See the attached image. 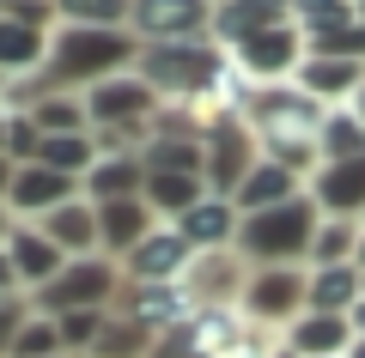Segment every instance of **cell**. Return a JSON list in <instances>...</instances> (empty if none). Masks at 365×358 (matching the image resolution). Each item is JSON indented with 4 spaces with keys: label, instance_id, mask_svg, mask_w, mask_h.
I'll return each instance as SVG.
<instances>
[{
    "label": "cell",
    "instance_id": "14",
    "mask_svg": "<svg viewBox=\"0 0 365 358\" xmlns=\"http://www.w3.org/2000/svg\"><path fill=\"white\" fill-rule=\"evenodd\" d=\"M292 85L311 103L335 110V103H353V91L365 85V61H335V55H304V67L292 73Z\"/></svg>",
    "mask_w": 365,
    "mask_h": 358
},
{
    "label": "cell",
    "instance_id": "7",
    "mask_svg": "<svg viewBox=\"0 0 365 358\" xmlns=\"http://www.w3.org/2000/svg\"><path fill=\"white\" fill-rule=\"evenodd\" d=\"M128 31L140 43H189L213 31V0H134Z\"/></svg>",
    "mask_w": 365,
    "mask_h": 358
},
{
    "label": "cell",
    "instance_id": "47",
    "mask_svg": "<svg viewBox=\"0 0 365 358\" xmlns=\"http://www.w3.org/2000/svg\"><path fill=\"white\" fill-rule=\"evenodd\" d=\"M0 91H6V73H0Z\"/></svg>",
    "mask_w": 365,
    "mask_h": 358
},
{
    "label": "cell",
    "instance_id": "15",
    "mask_svg": "<svg viewBox=\"0 0 365 358\" xmlns=\"http://www.w3.org/2000/svg\"><path fill=\"white\" fill-rule=\"evenodd\" d=\"M158 231V213L134 194V201H98V249H104L110 261H122L140 237H153Z\"/></svg>",
    "mask_w": 365,
    "mask_h": 358
},
{
    "label": "cell",
    "instance_id": "44",
    "mask_svg": "<svg viewBox=\"0 0 365 358\" xmlns=\"http://www.w3.org/2000/svg\"><path fill=\"white\" fill-rule=\"evenodd\" d=\"M347 358H365V334H353V346H347Z\"/></svg>",
    "mask_w": 365,
    "mask_h": 358
},
{
    "label": "cell",
    "instance_id": "12",
    "mask_svg": "<svg viewBox=\"0 0 365 358\" xmlns=\"http://www.w3.org/2000/svg\"><path fill=\"white\" fill-rule=\"evenodd\" d=\"M268 25H292V0H213V31L207 37L220 49H237L244 37Z\"/></svg>",
    "mask_w": 365,
    "mask_h": 358
},
{
    "label": "cell",
    "instance_id": "13",
    "mask_svg": "<svg viewBox=\"0 0 365 358\" xmlns=\"http://www.w3.org/2000/svg\"><path fill=\"white\" fill-rule=\"evenodd\" d=\"M67 201H79V182L61 177V170H49V164H19L13 194H6L13 219H43V213H55V206H67Z\"/></svg>",
    "mask_w": 365,
    "mask_h": 358
},
{
    "label": "cell",
    "instance_id": "33",
    "mask_svg": "<svg viewBox=\"0 0 365 358\" xmlns=\"http://www.w3.org/2000/svg\"><path fill=\"white\" fill-rule=\"evenodd\" d=\"M13 358H67L55 316H37V310H31V322L19 328V340H13Z\"/></svg>",
    "mask_w": 365,
    "mask_h": 358
},
{
    "label": "cell",
    "instance_id": "22",
    "mask_svg": "<svg viewBox=\"0 0 365 358\" xmlns=\"http://www.w3.org/2000/svg\"><path fill=\"white\" fill-rule=\"evenodd\" d=\"M359 298H365V273L353 268V261H341V268H311V298H304V310H317V316H353Z\"/></svg>",
    "mask_w": 365,
    "mask_h": 358
},
{
    "label": "cell",
    "instance_id": "37",
    "mask_svg": "<svg viewBox=\"0 0 365 358\" xmlns=\"http://www.w3.org/2000/svg\"><path fill=\"white\" fill-rule=\"evenodd\" d=\"M25 322H31V298H25V292L0 298V358H13V340H19Z\"/></svg>",
    "mask_w": 365,
    "mask_h": 358
},
{
    "label": "cell",
    "instance_id": "35",
    "mask_svg": "<svg viewBox=\"0 0 365 358\" xmlns=\"http://www.w3.org/2000/svg\"><path fill=\"white\" fill-rule=\"evenodd\" d=\"M37 146H43V134H37V122H31V110H13V134H6V158H13V164H37Z\"/></svg>",
    "mask_w": 365,
    "mask_h": 358
},
{
    "label": "cell",
    "instance_id": "40",
    "mask_svg": "<svg viewBox=\"0 0 365 358\" xmlns=\"http://www.w3.org/2000/svg\"><path fill=\"white\" fill-rule=\"evenodd\" d=\"M6 134H13V110L0 103V158H6Z\"/></svg>",
    "mask_w": 365,
    "mask_h": 358
},
{
    "label": "cell",
    "instance_id": "17",
    "mask_svg": "<svg viewBox=\"0 0 365 358\" xmlns=\"http://www.w3.org/2000/svg\"><path fill=\"white\" fill-rule=\"evenodd\" d=\"M6 256H13V273H19V285H25V292H43V285L67 268V256L49 243V237H43L37 225H31V219H19V225H13Z\"/></svg>",
    "mask_w": 365,
    "mask_h": 358
},
{
    "label": "cell",
    "instance_id": "23",
    "mask_svg": "<svg viewBox=\"0 0 365 358\" xmlns=\"http://www.w3.org/2000/svg\"><path fill=\"white\" fill-rule=\"evenodd\" d=\"M128 316L140 322V328L165 334V328H177L182 316H195V298H189V285H134Z\"/></svg>",
    "mask_w": 365,
    "mask_h": 358
},
{
    "label": "cell",
    "instance_id": "43",
    "mask_svg": "<svg viewBox=\"0 0 365 358\" xmlns=\"http://www.w3.org/2000/svg\"><path fill=\"white\" fill-rule=\"evenodd\" d=\"M347 110H353V115H359V122H365V85L353 91V103H347Z\"/></svg>",
    "mask_w": 365,
    "mask_h": 358
},
{
    "label": "cell",
    "instance_id": "5",
    "mask_svg": "<svg viewBox=\"0 0 365 358\" xmlns=\"http://www.w3.org/2000/svg\"><path fill=\"white\" fill-rule=\"evenodd\" d=\"M311 298V268H250L237 285V316L256 328H292Z\"/></svg>",
    "mask_w": 365,
    "mask_h": 358
},
{
    "label": "cell",
    "instance_id": "32",
    "mask_svg": "<svg viewBox=\"0 0 365 358\" xmlns=\"http://www.w3.org/2000/svg\"><path fill=\"white\" fill-rule=\"evenodd\" d=\"M153 340H158V334L140 328L134 316H110L104 334L91 340V358H146V352H153Z\"/></svg>",
    "mask_w": 365,
    "mask_h": 358
},
{
    "label": "cell",
    "instance_id": "41",
    "mask_svg": "<svg viewBox=\"0 0 365 358\" xmlns=\"http://www.w3.org/2000/svg\"><path fill=\"white\" fill-rule=\"evenodd\" d=\"M13 225H19V219H13V206H0V249H6V237H13Z\"/></svg>",
    "mask_w": 365,
    "mask_h": 358
},
{
    "label": "cell",
    "instance_id": "42",
    "mask_svg": "<svg viewBox=\"0 0 365 358\" xmlns=\"http://www.w3.org/2000/svg\"><path fill=\"white\" fill-rule=\"evenodd\" d=\"M347 322H353V334H365V298L353 304V316H347Z\"/></svg>",
    "mask_w": 365,
    "mask_h": 358
},
{
    "label": "cell",
    "instance_id": "36",
    "mask_svg": "<svg viewBox=\"0 0 365 358\" xmlns=\"http://www.w3.org/2000/svg\"><path fill=\"white\" fill-rule=\"evenodd\" d=\"M347 13H353V0H292V25L299 31H317V25L347 19Z\"/></svg>",
    "mask_w": 365,
    "mask_h": 358
},
{
    "label": "cell",
    "instance_id": "10",
    "mask_svg": "<svg viewBox=\"0 0 365 358\" xmlns=\"http://www.w3.org/2000/svg\"><path fill=\"white\" fill-rule=\"evenodd\" d=\"M304 194L317 201L323 219H365V158H341V164H317Z\"/></svg>",
    "mask_w": 365,
    "mask_h": 358
},
{
    "label": "cell",
    "instance_id": "31",
    "mask_svg": "<svg viewBox=\"0 0 365 358\" xmlns=\"http://www.w3.org/2000/svg\"><path fill=\"white\" fill-rule=\"evenodd\" d=\"M55 25H91V31H128L134 0H49Z\"/></svg>",
    "mask_w": 365,
    "mask_h": 358
},
{
    "label": "cell",
    "instance_id": "21",
    "mask_svg": "<svg viewBox=\"0 0 365 358\" xmlns=\"http://www.w3.org/2000/svg\"><path fill=\"white\" fill-rule=\"evenodd\" d=\"M140 164L165 170V177H207V140H195V134H146Z\"/></svg>",
    "mask_w": 365,
    "mask_h": 358
},
{
    "label": "cell",
    "instance_id": "34",
    "mask_svg": "<svg viewBox=\"0 0 365 358\" xmlns=\"http://www.w3.org/2000/svg\"><path fill=\"white\" fill-rule=\"evenodd\" d=\"M104 322H110V310H67V316H55V328H61V346H67V358L91 352V340L104 334Z\"/></svg>",
    "mask_w": 365,
    "mask_h": 358
},
{
    "label": "cell",
    "instance_id": "24",
    "mask_svg": "<svg viewBox=\"0 0 365 358\" xmlns=\"http://www.w3.org/2000/svg\"><path fill=\"white\" fill-rule=\"evenodd\" d=\"M43 61H49V31H31V25H19V19L0 13V73L6 79L43 73Z\"/></svg>",
    "mask_w": 365,
    "mask_h": 358
},
{
    "label": "cell",
    "instance_id": "9",
    "mask_svg": "<svg viewBox=\"0 0 365 358\" xmlns=\"http://www.w3.org/2000/svg\"><path fill=\"white\" fill-rule=\"evenodd\" d=\"M189 268H195V249L177 237V225H158L153 237H140V243L122 256V273H128L134 285H182Z\"/></svg>",
    "mask_w": 365,
    "mask_h": 358
},
{
    "label": "cell",
    "instance_id": "28",
    "mask_svg": "<svg viewBox=\"0 0 365 358\" xmlns=\"http://www.w3.org/2000/svg\"><path fill=\"white\" fill-rule=\"evenodd\" d=\"M317 158H323V164H341V158H365V122L347 110V103L323 115V128H317Z\"/></svg>",
    "mask_w": 365,
    "mask_h": 358
},
{
    "label": "cell",
    "instance_id": "3",
    "mask_svg": "<svg viewBox=\"0 0 365 358\" xmlns=\"http://www.w3.org/2000/svg\"><path fill=\"white\" fill-rule=\"evenodd\" d=\"M225 67H232V61H225V49L213 37H189V43H140L134 73H140L165 103H177V98H201V91H213L225 79Z\"/></svg>",
    "mask_w": 365,
    "mask_h": 358
},
{
    "label": "cell",
    "instance_id": "46",
    "mask_svg": "<svg viewBox=\"0 0 365 358\" xmlns=\"http://www.w3.org/2000/svg\"><path fill=\"white\" fill-rule=\"evenodd\" d=\"M268 358H299V352H287V346H280V352H268Z\"/></svg>",
    "mask_w": 365,
    "mask_h": 358
},
{
    "label": "cell",
    "instance_id": "20",
    "mask_svg": "<svg viewBox=\"0 0 365 358\" xmlns=\"http://www.w3.org/2000/svg\"><path fill=\"white\" fill-rule=\"evenodd\" d=\"M347 346H353L347 316H317V310H304L287 328V352H299V358H347Z\"/></svg>",
    "mask_w": 365,
    "mask_h": 358
},
{
    "label": "cell",
    "instance_id": "48",
    "mask_svg": "<svg viewBox=\"0 0 365 358\" xmlns=\"http://www.w3.org/2000/svg\"><path fill=\"white\" fill-rule=\"evenodd\" d=\"M353 6H365V0H353Z\"/></svg>",
    "mask_w": 365,
    "mask_h": 358
},
{
    "label": "cell",
    "instance_id": "1",
    "mask_svg": "<svg viewBox=\"0 0 365 358\" xmlns=\"http://www.w3.org/2000/svg\"><path fill=\"white\" fill-rule=\"evenodd\" d=\"M140 37L134 31H91V25H55L49 31V61H43V91H79L104 85L116 73H134Z\"/></svg>",
    "mask_w": 365,
    "mask_h": 358
},
{
    "label": "cell",
    "instance_id": "45",
    "mask_svg": "<svg viewBox=\"0 0 365 358\" xmlns=\"http://www.w3.org/2000/svg\"><path fill=\"white\" fill-rule=\"evenodd\" d=\"M353 268H359V273H365V225H359V256H353Z\"/></svg>",
    "mask_w": 365,
    "mask_h": 358
},
{
    "label": "cell",
    "instance_id": "16",
    "mask_svg": "<svg viewBox=\"0 0 365 358\" xmlns=\"http://www.w3.org/2000/svg\"><path fill=\"white\" fill-rule=\"evenodd\" d=\"M292 194H304V177H299L292 164H280V158H268V152H262L256 164H250V177L237 182L232 206H237V219H244V213H262V206L292 201Z\"/></svg>",
    "mask_w": 365,
    "mask_h": 358
},
{
    "label": "cell",
    "instance_id": "27",
    "mask_svg": "<svg viewBox=\"0 0 365 358\" xmlns=\"http://www.w3.org/2000/svg\"><path fill=\"white\" fill-rule=\"evenodd\" d=\"M201 194H213V189H207V177H165V170H146L140 201L153 206L158 219H177V213H189Z\"/></svg>",
    "mask_w": 365,
    "mask_h": 358
},
{
    "label": "cell",
    "instance_id": "6",
    "mask_svg": "<svg viewBox=\"0 0 365 358\" xmlns=\"http://www.w3.org/2000/svg\"><path fill=\"white\" fill-rule=\"evenodd\" d=\"M304 31L299 25H268V31H256V37H244L232 49V61H237V73L244 79H256V85H292V73L304 67Z\"/></svg>",
    "mask_w": 365,
    "mask_h": 358
},
{
    "label": "cell",
    "instance_id": "29",
    "mask_svg": "<svg viewBox=\"0 0 365 358\" xmlns=\"http://www.w3.org/2000/svg\"><path fill=\"white\" fill-rule=\"evenodd\" d=\"M304 49L311 55H335V61H365V19L353 6L347 19H329V25L304 31Z\"/></svg>",
    "mask_w": 365,
    "mask_h": 358
},
{
    "label": "cell",
    "instance_id": "2",
    "mask_svg": "<svg viewBox=\"0 0 365 358\" xmlns=\"http://www.w3.org/2000/svg\"><path fill=\"white\" fill-rule=\"evenodd\" d=\"M323 225L311 194H292L280 206H262V213L237 219V256L250 268H304L311 261V237Z\"/></svg>",
    "mask_w": 365,
    "mask_h": 358
},
{
    "label": "cell",
    "instance_id": "38",
    "mask_svg": "<svg viewBox=\"0 0 365 358\" xmlns=\"http://www.w3.org/2000/svg\"><path fill=\"white\" fill-rule=\"evenodd\" d=\"M0 13L19 19V25H31V31H49L55 25V6H49V0H0Z\"/></svg>",
    "mask_w": 365,
    "mask_h": 358
},
{
    "label": "cell",
    "instance_id": "8",
    "mask_svg": "<svg viewBox=\"0 0 365 358\" xmlns=\"http://www.w3.org/2000/svg\"><path fill=\"white\" fill-rule=\"evenodd\" d=\"M256 134H250V122H237V115H213L207 128V189L225 194L232 201L237 182L250 177V164H256Z\"/></svg>",
    "mask_w": 365,
    "mask_h": 358
},
{
    "label": "cell",
    "instance_id": "11",
    "mask_svg": "<svg viewBox=\"0 0 365 358\" xmlns=\"http://www.w3.org/2000/svg\"><path fill=\"white\" fill-rule=\"evenodd\" d=\"M170 225H177V237L195 249V256H220V249L237 243V206L225 201V194H201V201L189 206V213H177Z\"/></svg>",
    "mask_w": 365,
    "mask_h": 358
},
{
    "label": "cell",
    "instance_id": "4",
    "mask_svg": "<svg viewBox=\"0 0 365 358\" xmlns=\"http://www.w3.org/2000/svg\"><path fill=\"white\" fill-rule=\"evenodd\" d=\"M122 285H128L122 261H110V256H73L49 285H43V292H31V310H37V316H67V310H110V304L122 298Z\"/></svg>",
    "mask_w": 365,
    "mask_h": 358
},
{
    "label": "cell",
    "instance_id": "18",
    "mask_svg": "<svg viewBox=\"0 0 365 358\" xmlns=\"http://www.w3.org/2000/svg\"><path fill=\"white\" fill-rule=\"evenodd\" d=\"M31 225H37L67 261L73 256H104V249H98V206H91L86 194L67 201V206H55V213H43V219H31Z\"/></svg>",
    "mask_w": 365,
    "mask_h": 358
},
{
    "label": "cell",
    "instance_id": "39",
    "mask_svg": "<svg viewBox=\"0 0 365 358\" xmlns=\"http://www.w3.org/2000/svg\"><path fill=\"white\" fill-rule=\"evenodd\" d=\"M13 177H19V164H13V158H0V206H6V194H13Z\"/></svg>",
    "mask_w": 365,
    "mask_h": 358
},
{
    "label": "cell",
    "instance_id": "30",
    "mask_svg": "<svg viewBox=\"0 0 365 358\" xmlns=\"http://www.w3.org/2000/svg\"><path fill=\"white\" fill-rule=\"evenodd\" d=\"M359 225L365 219H323L311 237V261L304 268H341V261L359 256Z\"/></svg>",
    "mask_w": 365,
    "mask_h": 358
},
{
    "label": "cell",
    "instance_id": "26",
    "mask_svg": "<svg viewBox=\"0 0 365 358\" xmlns=\"http://www.w3.org/2000/svg\"><path fill=\"white\" fill-rule=\"evenodd\" d=\"M25 110L37 122V134H91V115H86L79 91H37Z\"/></svg>",
    "mask_w": 365,
    "mask_h": 358
},
{
    "label": "cell",
    "instance_id": "25",
    "mask_svg": "<svg viewBox=\"0 0 365 358\" xmlns=\"http://www.w3.org/2000/svg\"><path fill=\"white\" fill-rule=\"evenodd\" d=\"M104 158V146H98V134H43V146H37V164H49V170H61V177H73V182H86V170Z\"/></svg>",
    "mask_w": 365,
    "mask_h": 358
},
{
    "label": "cell",
    "instance_id": "19",
    "mask_svg": "<svg viewBox=\"0 0 365 358\" xmlns=\"http://www.w3.org/2000/svg\"><path fill=\"white\" fill-rule=\"evenodd\" d=\"M140 189H146L140 152H104L98 164L86 170V182H79V194H86L91 206H98V201H134Z\"/></svg>",
    "mask_w": 365,
    "mask_h": 358
}]
</instances>
